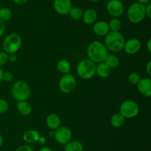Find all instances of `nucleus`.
Wrapping results in <instances>:
<instances>
[{"mask_svg": "<svg viewBox=\"0 0 151 151\" xmlns=\"http://www.w3.org/2000/svg\"><path fill=\"white\" fill-rule=\"evenodd\" d=\"M7 61L11 63H14L17 61V55L16 53H11L7 54Z\"/></svg>", "mask_w": 151, "mask_h": 151, "instance_id": "32", "label": "nucleus"}, {"mask_svg": "<svg viewBox=\"0 0 151 151\" xmlns=\"http://www.w3.org/2000/svg\"><path fill=\"white\" fill-rule=\"evenodd\" d=\"M13 1L17 4H24L27 2L28 0H13Z\"/></svg>", "mask_w": 151, "mask_h": 151, "instance_id": "36", "label": "nucleus"}, {"mask_svg": "<svg viewBox=\"0 0 151 151\" xmlns=\"http://www.w3.org/2000/svg\"><path fill=\"white\" fill-rule=\"evenodd\" d=\"M54 138L56 142L62 145H65L66 143L70 142L72 138V132L69 127H59L56 130H55Z\"/></svg>", "mask_w": 151, "mask_h": 151, "instance_id": "10", "label": "nucleus"}, {"mask_svg": "<svg viewBox=\"0 0 151 151\" xmlns=\"http://www.w3.org/2000/svg\"><path fill=\"white\" fill-rule=\"evenodd\" d=\"M104 62L111 69H114V68H118L120 65V60H119V57L114 54H109V53L106 56Z\"/></svg>", "mask_w": 151, "mask_h": 151, "instance_id": "20", "label": "nucleus"}, {"mask_svg": "<svg viewBox=\"0 0 151 151\" xmlns=\"http://www.w3.org/2000/svg\"><path fill=\"white\" fill-rule=\"evenodd\" d=\"M38 151H52V150L48 147H41Z\"/></svg>", "mask_w": 151, "mask_h": 151, "instance_id": "40", "label": "nucleus"}, {"mask_svg": "<svg viewBox=\"0 0 151 151\" xmlns=\"http://www.w3.org/2000/svg\"><path fill=\"white\" fill-rule=\"evenodd\" d=\"M57 69L63 75L70 73L72 66L70 62L66 59H61L57 64Z\"/></svg>", "mask_w": 151, "mask_h": 151, "instance_id": "21", "label": "nucleus"}, {"mask_svg": "<svg viewBox=\"0 0 151 151\" xmlns=\"http://www.w3.org/2000/svg\"><path fill=\"white\" fill-rule=\"evenodd\" d=\"M17 110L21 115H29L32 112V106L27 101H20L17 102L16 104Z\"/></svg>", "mask_w": 151, "mask_h": 151, "instance_id": "19", "label": "nucleus"}, {"mask_svg": "<svg viewBox=\"0 0 151 151\" xmlns=\"http://www.w3.org/2000/svg\"><path fill=\"white\" fill-rule=\"evenodd\" d=\"M76 85V78L73 75L70 73L63 75L58 83L59 89L63 93H72L75 89Z\"/></svg>", "mask_w": 151, "mask_h": 151, "instance_id": "8", "label": "nucleus"}, {"mask_svg": "<svg viewBox=\"0 0 151 151\" xmlns=\"http://www.w3.org/2000/svg\"><path fill=\"white\" fill-rule=\"evenodd\" d=\"M0 1H1V0H0Z\"/></svg>", "mask_w": 151, "mask_h": 151, "instance_id": "45", "label": "nucleus"}, {"mask_svg": "<svg viewBox=\"0 0 151 151\" xmlns=\"http://www.w3.org/2000/svg\"><path fill=\"white\" fill-rule=\"evenodd\" d=\"M72 7V0H54L53 1V8L59 15H67Z\"/></svg>", "mask_w": 151, "mask_h": 151, "instance_id": "11", "label": "nucleus"}, {"mask_svg": "<svg viewBox=\"0 0 151 151\" xmlns=\"http://www.w3.org/2000/svg\"><path fill=\"white\" fill-rule=\"evenodd\" d=\"M125 38L120 32L110 31L105 36V43L108 50L113 53H118L123 50Z\"/></svg>", "mask_w": 151, "mask_h": 151, "instance_id": "2", "label": "nucleus"}, {"mask_svg": "<svg viewBox=\"0 0 151 151\" xmlns=\"http://www.w3.org/2000/svg\"><path fill=\"white\" fill-rule=\"evenodd\" d=\"M109 54V50L104 43L100 41H93L87 47L88 59L95 64L103 62Z\"/></svg>", "mask_w": 151, "mask_h": 151, "instance_id": "1", "label": "nucleus"}, {"mask_svg": "<svg viewBox=\"0 0 151 151\" xmlns=\"http://www.w3.org/2000/svg\"><path fill=\"white\" fill-rule=\"evenodd\" d=\"M77 73L83 79H90L96 74V64L88 59H85L78 62Z\"/></svg>", "mask_w": 151, "mask_h": 151, "instance_id": "5", "label": "nucleus"}, {"mask_svg": "<svg viewBox=\"0 0 151 151\" xmlns=\"http://www.w3.org/2000/svg\"><path fill=\"white\" fill-rule=\"evenodd\" d=\"M125 117L122 114L119 113H114V115H112L110 119L111 124L114 127H116V128L122 127L124 124V123H125Z\"/></svg>", "mask_w": 151, "mask_h": 151, "instance_id": "23", "label": "nucleus"}, {"mask_svg": "<svg viewBox=\"0 0 151 151\" xmlns=\"http://www.w3.org/2000/svg\"><path fill=\"white\" fill-rule=\"evenodd\" d=\"M40 133L36 130H28L23 134V140L27 144H35L38 142Z\"/></svg>", "mask_w": 151, "mask_h": 151, "instance_id": "16", "label": "nucleus"}, {"mask_svg": "<svg viewBox=\"0 0 151 151\" xmlns=\"http://www.w3.org/2000/svg\"><path fill=\"white\" fill-rule=\"evenodd\" d=\"M83 22L87 25H94L97 21V13L95 9L87 8L84 10L82 16Z\"/></svg>", "mask_w": 151, "mask_h": 151, "instance_id": "15", "label": "nucleus"}, {"mask_svg": "<svg viewBox=\"0 0 151 151\" xmlns=\"http://www.w3.org/2000/svg\"><path fill=\"white\" fill-rule=\"evenodd\" d=\"M145 71L148 76L151 75V61H149L145 66Z\"/></svg>", "mask_w": 151, "mask_h": 151, "instance_id": "35", "label": "nucleus"}, {"mask_svg": "<svg viewBox=\"0 0 151 151\" xmlns=\"http://www.w3.org/2000/svg\"><path fill=\"white\" fill-rule=\"evenodd\" d=\"M9 108V104L5 99H0V114L4 113Z\"/></svg>", "mask_w": 151, "mask_h": 151, "instance_id": "28", "label": "nucleus"}, {"mask_svg": "<svg viewBox=\"0 0 151 151\" xmlns=\"http://www.w3.org/2000/svg\"><path fill=\"white\" fill-rule=\"evenodd\" d=\"M93 32L98 36H106L110 32L109 23L106 21H97L93 25Z\"/></svg>", "mask_w": 151, "mask_h": 151, "instance_id": "14", "label": "nucleus"}, {"mask_svg": "<svg viewBox=\"0 0 151 151\" xmlns=\"http://www.w3.org/2000/svg\"><path fill=\"white\" fill-rule=\"evenodd\" d=\"M142 48V42L136 38H129L128 41H125L123 50L127 54L135 55L139 52Z\"/></svg>", "mask_w": 151, "mask_h": 151, "instance_id": "12", "label": "nucleus"}, {"mask_svg": "<svg viewBox=\"0 0 151 151\" xmlns=\"http://www.w3.org/2000/svg\"><path fill=\"white\" fill-rule=\"evenodd\" d=\"M2 144H3V137H2V136L0 134V147H1Z\"/></svg>", "mask_w": 151, "mask_h": 151, "instance_id": "43", "label": "nucleus"}, {"mask_svg": "<svg viewBox=\"0 0 151 151\" xmlns=\"http://www.w3.org/2000/svg\"><path fill=\"white\" fill-rule=\"evenodd\" d=\"M38 142H39L41 144H44L46 143V138L44 137V136H40Z\"/></svg>", "mask_w": 151, "mask_h": 151, "instance_id": "38", "label": "nucleus"}, {"mask_svg": "<svg viewBox=\"0 0 151 151\" xmlns=\"http://www.w3.org/2000/svg\"><path fill=\"white\" fill-rule=\"evenodd\" d=\"M5 24L4 22H3L2 21L0 20V37L4 35V33H5Z\"/></svg>", "mask_w": 151, "mask_h": 151, "instance_id": "34", "label": "nucleus"}, {"mask_svg": "<svg viewBox=\"0 0 151 151\" xmlns=\"http://www.w3.org/2000/svg\"><path fill=\"white\" fill-rule=\"evenodd\" d=\"M145 5L134 2L129 6L127 11V17L132 24H139L145 18Z\"/></svg>", "mask_w": 151, "mask_h": 151, "instance_id": "4", "label": "nucleus"}, {"mask_svg": "<svg viewBox=\"0 0 151 151\" xmlns=\"http://www.w3.org/2000/svg\"><path fill=\"white\" fill-rule=\"evenodd\" d=\"M147 50L149 53H151V39L149 38L147 42Z\"/></svg>", "mask_w": 151, "mask_h": 151, "instance_id": "39", "label": "nucleus"}, {"mask_svg": "<svg viewBox=\"0 0 151 151\" xmlns=\"http://www.w3.org/2000/svg\"><path fill=\"white\" fill-rule=\"evenodd\" d=\"M3 73H4V71L2 70L1 68H0V82L2 81V76H3Z\"/></svg>", "mask_w": 151, "mask_h": 151, "instance_id": "41", "label": "nucleus"}, {"mask_svg": "<svg viewBox=\"0 0 151 151\" xmlns=\"http://www.w3.org/2000/svg\"><path fill=\"white\" fill-rule=\"evenodd\" d=\"M128 81H129L131 84L137 85L140 79H141V76H140V75L138 73L132 72L128 75Z\"/></svg>", "mask_w": 151, "mask_h": 151, "instance_id": "27", "label": "nucleus"}, {"mask_svg": "<svg viewBox=\"0 0 151 151\" xmlns=\"http://www.w3.org/2000/svg\"><path fill=\"white\" fill-rule=\"evenodd\" d=\"M145 15L146 16L150 19L151 18V4L149 3V4H146L145 5Z\"/></svg>", "mask_w": 151, "mask_h": 151, "instance_id": "33", "label": "nucleus"}, {"mask_svg": "<svg viewBox=\"0 0 151 151\" xmlns=\"http://www.w3.org/2000/svg\"><path fill=\"white\" fill-rule=\"evenodd\" d=\"M111 69L104 62L96 65V74L100 78H108L111 75Z\"/></svg>", "mask_w": 151, "mask_h": 151, "instance_id": "17", "label": "nucleus"}, {"mask_svg": "<svg viewBox=\"0 0 151 151\" xmlns=\"http://www.w3.org/2000/svg\"><path fill=\"white\" fill-rule=\"evenodd\" d=\"M137 89L141 95L145 97L151 96V79L150 78H141L137 84Z\"/></svg>", "mask_w": 151, "mask_h": 151, "instance_id": "13", "label": "nucleus"}, {"mask_svg": "<svg viewBox=\"0 0 151 151\" xmlns=\"http://www.w3.org/2000/svg\"><path fill=\"white\" fill-rule=\"evenodd\" d=\"M151 0H137V2L140 3V4H142L144 5H146V4L150 3Z\"/></svg>", "mask_w": 151, "mask_h": 151, "instance_id": "37", "label": "nucleus"}, {"mask_svg": "<svg viewBox=\"0 0 151 151\" xmlns=\"http://www.w3.org/2000/svg\"><path fill=\"white\" fill-rule=\"evenodd\" d=\"M119 113L125 118H133L137 116L139 113V106L133 100L124 101L119 107Z\"/></svg>", "mask_w": 151, "mask_h": 151, "instance_id": "7", "label": "nucleus"}, {"mask_svg": "<svg viewBox=\"0 0 151 151\" xmlns=\"http://www.w3.org/2000/svg\"><path fill=\"white\" fill-rule=\"evenodd\" d=\"M13 79V75L12 73L7 71V72H4L2 76V81H4L5 82H10Z\"/></svg>", "mask_w": 151, "mask_h": 151, "instance_id": "30", "label": "nucleus"}, {"mask_svg": "<svg viewBox=\"0 0 151 151\" xmlns=\"http://www.w3.org/2000/svg\"><path fill=\"white\" fill-rule=\"evenodd\" d=\"M54 134H55V130H51V131L49 132V136H52V137H54Z\"/></svg>", "mask_w": 151, "mask_h": 151, "instance_id": "42", "label": "nucleus"}, {"mask_svg": "<svg viewBox=\"0 0 151 151\" xmlns=\"http://www.w3.org/2000/svg\"><path fill=\"white\" fill-rule=\"evenodd\" d=\"M46 124L50 130H56L60 125V118L58 115L55 113H51L47 115L46 118Z\"/></svg>", "mask_w": 151, "mask_h": 151, "instance_id": "18", "label": "nucleus"}, {"mask_svg": "<svg viewBox=\"0 0 151 151\" xmlns=\"http://www.w3.org/2000/svg\"><path fill=\"white\" fill-rule=\"evenodd\" d=\"M64 151H83V146L79 141L71 140L64 145Z\"/></svg>", "mask_w": 151, "mask_h": 151, "instance_id": "22", "label": "nucleus"}, {"mask_svg": "<svg viewBox=\"0 0 151 151\" xmlns=\"http://www.w3.org/2000/svg\"><path fill=\"white\" fill-rule=\"evenodd\" d=\"M7 62V53L4 51L0 52V68L5 65Z\"/></svg>", "mask_w": 151, "mask_h": 151, "instance_id": "29", "label": "nucleus"}, {"mask_svg": "<svg viewBox=\"0 0 151 151\" xmlns=\"http://www.w3.org/2000/svg\"><path fill=\"white\" fill-rule=\"evenodd\" d=\"M106 10L112 18H119L125 11V6L120 0H109L106 4Z\"/></svg>", "mask_w": 151, "mask_h": 151, "instance_id": "9", "label": "nucleus"}, {"mask_svg": "<svg viewBox=\"0 0 151 151\" xmlns=\"http://www.w3.org/2000/svg\"><path fill=\"white\" fill-rule=\"evenodd\" d=\"M12 17V11L8 7H1L0 8V20L3 22H7Z\"/></svg>", "mask_w": 151, "mask_h": 151, "instance_id": "26", "label": "nucleus"}, {"mask_svg": "<svg viewBox=\"0 0 151 151\" xmlns=\"http://www.w3.org/2000/svg\"><path fill=\"white\" fill-rule=\"evenodd\" d=\"M89 1H92V2H97V1H100L101 0H88Z\"/></svg>", "mask_w": 151, "mask_h": 151, "instance_id": "44", "label": "nucleus"}, {"mask_svg": "<svg viewBox=\"0 0 151 151\" xmlns=\"http://www.w3.org/2000/svg\"><path fill=\"white\" fill-rule=\"evenodd\" d=\"M22 45V38L19 34L11 33L4 38L2 42L3 50L5 53H16Z\"/></svg>", "mask_w": 151, "mask_h": 151, "instance_id": "6", "label": "nucleus"}, {"mask_svg": "<svg viewBox=\"0 0 151 151\" xmlns=\"http://www.w3.org/2000/svg\"><path fill=\"white\" fill-rule=\"evenodd\" d=\"M11 93L13 98L17 102L27 101L30 97L31 90L29 84L24 81H16L12 85Z\"/></svg>", "mask_w": 151, "mask_h": 151, "instance_id": "3", "label": "nucleus"}, {"mask_svg": "<svg viewBox=\"0 0 151 151\" xmlns=\"http://www.w3.org/2000/svg\"><path fill=\"white\" fill-rule=\"evenodd\" d=\"M83 13V10L81 7H72V8L70 9L68 14L69 15V16L72 19L78 21L80 20V19H82Z\"/></svg>", "mask_w": 151, "mask_h": 151, "instance_id": "25", "label": "nucleus"}, {"mask_svg": "<svg viewBox=\"0 0 151 151\" xmlns=\"http://www.w3.org/2000/svg\"><path fill=\"white\" fill-rule=\"evenodd\" d=\"M108 23H109L110 31L119 32L122 28V22L119 19V18H112Z\"/></svg>", "mask_w": 151, "mask_h": 151, "instance_id": "24", "label": "nucleus"}, {"mask_svg": "<svg viewBox=\"0 0 151 151\" xmlns=\"http://www.w3.org/2000/svg\"><path fill=\"white\" fill-rule=\"evenodd\" d=\"M15 151H33L32 147L27 144L21 145V146L18 147Z\"/></svg>", "mask_w": 151, "mask_h": 151, "instance_id": "31", "label": "nucleus"}]
</instances>
